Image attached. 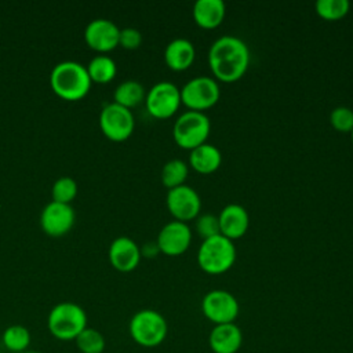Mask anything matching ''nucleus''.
Listing matches in <instances>:
<instances>
[{"instance_id": "obj_13", "label": "nucleus", "mask_w": 353, "mask_h": 353, "mask_svg": "<svg viewBox=\"0 0 353 353\" xmlns=\"http://www.w3.org/2000/svg\"><path fill=\"white\" fill-rule=\"evenodd\" d=\"M119 34V26L113 21L106 18L92 19L84 30L85 43L99 52H106L117 47Z\"/></svg>"}, {"instance_id": "obj_28", "label": "nucleus", "mask_w": 353, "mask_h": 353, "mask_svg": "<svg viewBox=\"0 0 353 353\" xmlns=\"http://www.w3.org/2000/svg\"><path fill=\"white\" fill-rule=\"evenodd\" d=\"M331 125L339 132H352L353 130V110L347 106H336L330 114Z\"/></svg>"}, {"instance_id": "obj_3", "label": "nucleus", "mask_w": 353, "mask_h": 353, "mask_svg": "<svg viewBox=\"0 0 353 353\" xmlns=\"http://www.w3.org/2000/svg\"><path fill=\"white\" fill-rule=\"evenodd\" d=\"M236 245L222 234L203 240L197 251V263L208 274H222L228 272L236 261Z\"/></svg>"}, {"instance_id": "obj_27", "label": "nucleus", "mask_w": 353, "mask_h": 353, "mask_svg": "<svg viewBox=\"0 0 353 353\" xmlns=\"http://www.w3.org/2000/svg\"><path fill=\"white\" fill-rule=\"evenodd\" d=\"M51 193L52 201L70 204L77 194V182L70 176H61L54 182Z\"/></svg>"}, {"instance_id": "obj_24", "label": "nucleus", "mask_w": 353, "mask_h": 353, "mask_svg": "<svg viewBox=\"0 0 353 353\" xmlns=\"http://www.w3.org/2000/svg\"><path fill=\"white\" fill-rule=\"evenodd\" d=\"M316 12L325 21L342 19L350 10L347 0H317L314 4Z\"/></svg>"}, {"instance_id": "obj_12", "label": "nucleus", "mask_w": 353, "mask_h": 353, "mask_svg": "<svg viewBox=\"0 0 353 353\" xmlns=\"http://www.w3.org/2000/svg\"><path fill=\"white\" fill-rule=\"evenodd\" d=\"M192 243V230L186 222L171 221L165 223L159 234L156 244L159 251L167 256H179L186 252Z\"/></svg>"}, {"instance_id": "obj_14", "label": "nucleus", "mask_w": 353, "mask_h": 353, "mask_svg": "<svg viewBox=\"0 0 353 353\" xmlns=\"http://www.w3.org/2000/svg\"><path fill=\"white\" fill-rule=\"evenodd\" d=\"M74 223V211L70 204L51 201L40 215V225L50 236H62L68 233Z\"/></svg>"}, {"instance_id": "obj_22", "label": "nucleus", "mask_w": 353, "mask_h": 353, "mask_svg": "<svg viewBox=\"0 0 353 353\" xmlns=\"http://www.w3.org/2000/svg\"><path fill=\"white\" fill-rule=\"evenodd\" d=\"M188 175H189L188 164L181 159H172L163 165L160 172V179H161V183L170 190L181 185H185Z\"/></svg>"}, {"instance_id": "obj_30", "label": "nucleus", "mask_w": 353, "mask_h": 353, "mask_svg": "<svg viewBox=\"0 0 353 353\" xmlns=\"http://www.w3.org/2000/svg\"><path fill=\"white\" fill-rule=\"evenodd\" d=\"M142 43V34L138 29L135 28H124L120 29L119 34V46L127 48V50H134L138 48Z\"/></svg>"}, {"instance_id": "obj_25", "label": "nucleus", "mask_w": 353, "mask_h": 353, "mask_svg": "<svg viewBox=\"0 0 353 353\" xmlns=\"http://www.w3.org/2000/svg\"><path fill=\"white\" fill-rule=\"evenodd\" d=\"M3 343L11 352H25L30 343V334L23 325H10L3 334Z\"/></svg>"}, {"instance_id": "obj_20", "label": "nucleus", "mask_w": 353, "mask_h": 353, "mask_svg": "<svg viewBox=\"0 0 353 353\" xmlns=\"http://www.w3.org/2000/svg\"><path fill=\"white\" fill-rule=\"evenodd\" d=\"M221 163L222 153L211 143L205 142L190 150L189 165L199 174H212L221 167Z\"/></svg>"}, {"instance_id": "obj_16", "label": "nucleus", "mask_w": 353, "mask_h": 353, "mask_svg": "<svg viewBox=\"0 0 353 353\" xmlns=\"http://www.w3.org/2000/svg\"><path fill=\"white\" fill-rule=\"evenodd\" d=\"M109 261L114 269L120 272H131L141 261V248L132 239L120 236L110 243Z\"/></svg>"}, {"instance_id": "obj_26", "label": "nucleus", "mask_w": 353, "mask_h": 353, "mask_svg": "<svg viewBox=\"0 0 353 353\" xmlns=\"http://www.w3.org/2000/svg\"><path fill=\"white\" fill-rule=\"evenodd\" d=\"M76 343L83 353H102L105 349V339L102 334L90 327H85L77 335Z\"/></svg>"}, {"instance_id": "obj_17", "label": "nucleus", "mask_w": 353, "mask_h": 353, "mask_svg": "<svg viewBox=\"0 0 353 353\" xmlns=\"http://www.w3.org/2000/svg\"><path fill=\"white\" fill-rule=\"evenodd\" d=\"M208 342L214 353H236L241 346L243 334L234 323L216 324L210 332Z\"/></svg>"}, {"instance_id": "obj_7", "label": "nucleus", "mask_w": 353, "mask_h": 353, "mask_svg": "<svg viewBox=\"0 0 353 353\" xmlns=\"http://www.w3.org/2000/svg\"><path fill=\"white\" fill-rule=\"evenodd\" d=\"M219 97L218 81L208 76H196L181 88V101L189 110L204 112L212 108Z\"/></svg>"}, {"instance_id": "obj_2", "label": "nucleus", "mask_w": 353, "mask_h": 353, "mask_svg": "<svg viewBox=\"0 0 353 353\" xmlns=\"http://www.w3.org/2000/svg\"><path fill=\"white\" fill-rule=\"evenodd\" d=\"M91 83L87 68L74 61L57 63L50 74L52 91L68 101H77L83 98L90 91Z\"/></svg>"}, {"instance_id": "obj_18", "label": "nucleus", "mask_w": 353, "mask_h": 353, "mask_svg": "<svg viewBox=\"0 0 353 353\" xmlns=\"http://www.w3.org/2000/svg\"><path fill=\"white\" fill-rule=\"evenodd\" d=\"M196 58V50L190 40L178 37L171 40L164 50V61L171 70L182 72L192 66Z\"/></svg>"}, {"instance_id": "obj_32", "label": "nucleus", "mask_w": 353, "mask_h": 353, "mask_svg": "<svg viewBox=\"0 0 353 353\" xmlns=\"http://www.w3.org/2000/svg\"><path fill=\"white\" fill-rule=\"evenodd\" d=\"M23 353H37V352H23Z\"/></svg>"}, {"instance_id": "obj_19", "label": "nucleus", "mask_w": 353, "mask_h": 353, "mask_svg": "<svg viewBox=\"0 0 353 353\" xmlns=\"http://www.w3.org/2000/svg\"><path fill=\"white\" fill-rule=\"evenodd\" d=\"M193 19L203 29L218 28L226 15V6L222 0H197L193 4Z\"/></svg>"}, {"instance_id": "obj_10", "label": "nucleus", "mask_w": 353, "mask_h": 353, "mask_svg": "<svg viewBox=\"0 0 353 353\" xmlns=\"http://www.w3.org/2000/svg\"><path fill=\"white\" fill-rule=\"evenodd\" d=\"M201 310L204 316L216 324L233 323L239 316L237 298L225 290H212L207 292L201 301Z\"/></svg>"}, {"instance_id": "obj_9", "label": "nucleus", "mask_w": 353, "mask_h": 353, "mask_svg": "<svg viewBox=\"0 0 353 353\" xmlns=\"http://www.w3.org/2000/svg\"><path fill=\"white\" fill-rule=\"evenodd\" d=\"M99 125L102 132L112 141L120 142L131 137L135 120L132 112L116 102L106 103L99 114Z\"/></svg>"}, {"instance_id": "obj_11", "label": "nucleus", "mask_w": 353, "mask_h": 353, "mask_svg": "<svg viewBox=\"0 0 353 353\" xmlns=\"http://www.w3.org/2000/svg\"><path fill=\"white\" fill-rule=\"evenodd\" d=\"M167 208L175 221L189 222L200 215L201 199L199 193L189 185H181L170 189L165 197Z\"/></svg>"}, {"instance_id": "obj_15", "label": "nucleus", "mask_w": 353, "mask_h": 353, "mask_svg": "<svg viewBox=\"0 0 353 353\" xmlns=\"http://www.w3.org/2000/svg\"><path fill=\"white\" fill-rule=\"evenodd\" d=\"M218 222L219 233L233 241L247 233L250 226V215L243 205L232 203L221 210Z\"/></svg>"}, {"instance_id": "obj_4", "label": "nucleus", "mask_w": 353, "mask_h": 353, "mask_svg": "<svg viewBox=\"0 0 353 353\" xmlns=\"http://www.w3.org/2000/svg\"><path fill=\"white\" fill-rule=\"evenodd\" d=\"M211 131V121L204 112L186 110L174 123L172 137L175 143L192 150L207 142Z\"/></svg>"}, {"instance_id": "obj_21", "label": "nucleus", "mask_w": 353, "mask_h": 353, "mask_svg": "<svg viewBox=\"0 0 353 353\" xmlns=\"http://www.w3.org/2000/svg\"><path fill=\"white\" fill-rule=\"evenodd\" d=\"M145 88L143 85L137 80H125L120 83L113 94V98L116 103L127 108L131 110V108H135L142 101H145Z\"/></svg>"}, {"instance_id": "obj_5", "label": "nucleus", "mask_w": 353, "mask_h": 353, "mask_svg": "<svg viewBox=\"0 0 353 353\" xmlns=\"http://www.w3.org/2000/svg\"><path fill=\"white\" fill-rule=\"evenodd\" d=\"M87 327V314L77 303L61 302L48 314L50 332L62 341L76 339Z\"/></svg>"}, {"instance_id": "obj_23", "label": "nucleus", "mask_w": 353, "mask_h": 353, "mask_svg": "<svg viewBox=\"0 0 353 353\" xmlns=\"http://www.w3.org/2000/svg\"><path fill=\"white\" fill-rule=\"evenodd\" d=\"M85 68L91 81L95 83H108L116 76L117 72L116 62L108 55L94 57Z\"/></svg>"}, {"instance_id": "obj_31", "label": "nucleus", "mask_w": 353, "mask_h": 353, "mask_svg": "<svg viewBox=\"0 0 353 353\" xmlns=\"http://www.w3.org/2000/svg\"><path fill=\"white\" fill-rule=\"evenodd\" d=\"M350 138H352V142H353V130H352V132H350Z\"/></svg>"}, {"instance_id": "obj_29", "label": "nucleus", "mask_w": 353, "mask_h": 353, "mask_svg": "<svg viewBox=\"0 0 353 353\" xmlns=\"http://www.w3.org/2000/svg\"><path fill=\"white\" fill-rule=\"evenodd\" d=\"M196 223H194V229L197 232V234L205 240V239H210L212 236H216V234H221L219 233V222H218V215H214V214H201L199 215L196 219Z\"/></svg>"}, {"instance_id": "obj_8", "label": "nucleus", "mask_w": 353, "mask_h": 353, "mask_svg": "<svg viewBox=\"0 0 353 353\" xmlns=\"http://www.w3.org/2000/svg\"><path fill=\"white\" fill-rule=\"evenodd\" d=\"M145 103L153 117L170 119L178 112L182 103L181 88L171 81H159L148 91Z\"/></svg>"}, {"instance_id": "obj_1", "label": "nucleus", "mask_w": 353, "mask_h": 353, "mask_svg": "<svg viewBox=\"0 0 353 353\" xmlns=\"http://www.w3.org/2000/svg\"><path fill=\"white\" fill-rule=\"evenodd\" d=\"M208 65L215 80L234 83L240 80L250 65L248 46L236 36L218 37L208 50Z\"/></svg>"}, {"instance_id": "obj_6", "label": "nucleus", "mask_w": 353, "mask_h": 353, "mask_svg": "<svg viewBox=\"0 0 353 353\" xmlns=\"http://www.w3.org/2000/svg\"><path fill=\"white\" fill-rule=\"evenodd\" d=\"M165 319L153 309L137 312L130 321V334L132 339L145 347L160 345L167 336Z\"/></svg>"}]
</instances>
